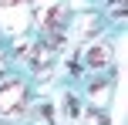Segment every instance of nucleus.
I'll list each match as a JSON object with an SVG mask.
<instances>
[{
    "label": "nucleus",
    "instance_id": "3",
    "mask_svg": "<svg viewBox=\"0 0 128 125\" xmlns=\"http://www.w3.org/2000/svg\"><path fill=\"white\" fill-rule=\"evenodd\" d=\"M84 64L94 68V71H101V68L111 64V44H94L88 54H84Z\"/></svg>",
    "mask_w": 128,
    "mask_h": 125
},
{
    "label": "nucleus",
    "instance_id": "1",
    "mask_svg": "<svg viewBox=\"0 0 128 125\" xmlns=\"http://www.w3.org/2000/svg\"><path fill=\"white\" fill-rule=\"evenodd\" d=\"M27 105V85L14 74L0 78V115H17Z\"/></svg>",
    "mask_w": 128,
    "mask_h": 125
},
{
    "label": "nucleus",
    "instance_id": "4",
    "mask_svg": "<svg viewBox=\"0 0 128 125\" xmlns=\"http://www.w3.org/2000/svg\"><path fill=\"white\" fill-rule=\"evenodd\" d=\"M17 4H30V0H0V7H17Z\"/></svg>",
    "mask_w": 128,
    "mask_h": 125
},
{
    "label": "nucleus",
    "instance_id": "2",
    "mask_svg": "<svg viewBox=\"0 0 128 125\" xmlns=\"http://www.w3.org/2000/svg\"><path fill=\"white\" fill-rule=\"evenodd\" d=\"M64 17H68V10L61 0H34V20L40 31H61Z\"/></svg>",
    "mask_w": 128,
    "mask_h": 125
}]
</instances>
